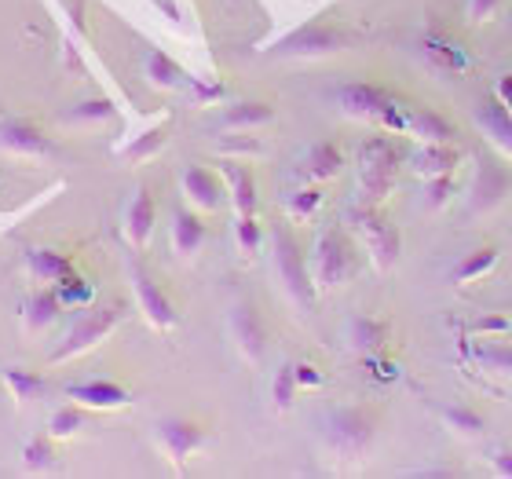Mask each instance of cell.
<instances>
[{
	"label": "cell",
	"mask_w": 512,
	"mask_h": 479,
	"mask_svg": "<svg viewBox=\"0 0 512 479\" xmlns=\"http://www.w3.org/2000/svg\"><path fill=\"white\" fill-rule=\"evenodd\" d=\"M55 289H59V297H63L66 308H88V304H92V293H96V289H92V282H88V278H81V275L63 278Z\"/></svg>",
	"instance_id": "obj_36"
},
{
	"label": "cell",
	"mask_w": 512,
	"mask_h": 479,
	"mask_svg": "<svg viewBox=\"0 0 512 479\" xmlns=\"http://www.w3.org/2000/svg\"><path fill=\"white\" fill-rule=\"evenodd\" d=\"M458 161H461L458 147H450V143H428L414 158V169L421 176H450V172L458 169Z\"/></svg>",
	"instance_id": "obj_23"
},
{
	"label": "cell",
	"mask_w": 512,
	"mask_h": 479,
	"mask_svg": "<svg viewBox=\"0 0 512 479\" xmlns=\"http://www.w3.org/2000/svg\"><path fill=\"white\" fill-rule=\"evenodd\" d=\"M26 267H30V275L37 282H48V286H59L63 278L74 275V256L63 253V249H26Z\"/></svg>",
	"instance_id": "obj_16"
},
{
	"label": "cell",
	"mask_w": 512,
	"mask_h": 479,
	"mask_svg": "<svg viewBox=\"0 0 512 479\" xmlns=\"http://www.w3.org/2000/svg\"><path fill=\"white\" fill-rule=\"evenodd\" d=\"M476 359H480L483 366H491V370L512 373V348L509 344H483V348H476Z\"/></svg>",
	"instance_id": "obj_38"
},
{
	"label": "cell",
	"mask_w": 512,
	"mask_h": 479,
	"mask_svg": "<svg viewBox=\"0 0 512 479\" xmlns=\"http://www.w3.org/2000/svg\"><path fill=\"white\" fill-rule=\"evenodd\" d=\"M512 180L509 172L498 165L494 158H480V169H476V183H472V213H483V209H494L509 194Z\"/></svg>",
	"instance_id": "obj_11"
},
{
	"label": "cell",
	"mask_w": 512,
	"mask_h": 479,
	"mask_svg": "<svg viewBox=\"0 0 512 479\" xmlns=\"http://www.w3.org/2000/svg\"><path fill=\"white\" fill-rule=\"evenodd\" d=\"M344 44H348V33L344 30H337L330 22H308V26L286 33L271 48V55H278V59H315V55L341 52Z\"/></svg>",
	"instance_id": "obj_4"
},
{
	"label": "cell",
	"mask_w": 512,
	"mask_h": 479,
	"mask_svg": "<svg viewBox=\"0 0 512 479\" xmlns=\"http://www.w3.org/2000/svg\"><path fill=\"white\" fill-rule=\"evenodd\" d=\"M447 421L454 428H458V432H469V436L483 428V417L476 414V410H469V406H450V410H447Z\"/></svg>",
	"instance_id": "obj_40"
},
{
	"label": "cell",
	"mask_w": 512,
	"mask_h": 479,
	"mask_svg": "<svg viewBox=\"0 0 512 479\" xmlns=\"http://www.w3.org/2000/svg\"><path fill=\"white\" fill-rule=\"evenodd\" d=\"M231 333H235L238 352L246 355L249 362H260L267 352V326L264 315L253 304H235L231 308Z\"/></svg>",
	"instance_id": "obj_9"
},
{
	"label": "cell",
	"mask_w": 512,
	"mask_h": 479,
	"mask_svg": "<svg viewBox=\"0 0 512 479\" xmlns=\"http://www.w3.org/2000/svg\"><path fill=\"white\" fill-rule=\"evenodd\" d=\"M154 224H158V205H154V194H150V187L139 183L136 194H132V202H128V209H125V231H128V238H132L136 249H143V245L150 242Z\"/></svg>",
	"instance_id": "obj_13"
},
{
	"label": "cell",
	"mask_w": 512,
	"mask_h": 479,
	"mask_svg": "<svg viewBox=\"0 0 512 479\" xmlns=\"http://www.w3.org/2000/svg\"><path fill=\"white\" fill-rule=\"evenodd\" d=\"M66 399L88 406V410H114L132 403V392L118 381H77L66 384Z\"/></svg>",
	"instance_id": "obj_12"
},
{
	"label": "cell",
	"mask_w": 512,
	"mask_h": 479,
	"mask_svg": "<svg viewBox=\"0 0 512 479\" xmlns=\"http://www.w3.org/2000/svg\"><path fill=\"white\" fill-rule=\"evenodd\" d=\"M121 315H125V304H121V300L85 308L81 311V319H77L74 326H70V333L63 337V344L52 352V362H66V359H74V355L88 352V348H96V344L118 326Z\"/></svg>",
	"instance_id": "obj_1"
},
{
	"label": "cell",
	"mask_w": 512,
	"mask_h": 479,
	"mask_svg": "<svg viewBox=\"0 0 512 479\" xmlns=\"http://www.w3.org/2000/svg\"><path fill=\"white\" fill-rule=\"evenodd\" d=\"M147 77H150V85L154 88H187L191 85V74H187L176 59H169L165 52H158V48L147 55Z\"/></svg>",
	"instance_id": "obj_24"
},
{
	"label": "cell",
	"mask_w": 512,
	"mask_h": 479,
	"mask_svg": "<svg viewBox=\"0 0 512 479\" xmlns=\"http://www.w3.org/2000/svg\"><path fill=\"white\" fill-rule=\"evenodd\" d=\"M498 99L512 110V77H502V81H498Z\"/></svg>",
	"instance_id": "obj_47"
},
{
	"label": "cell",
	"mask_w": 512,
	"mask_h": 479,
	"mask_svg": "<svg viewBox=\"0 0 512 479\" xmlns=\"http://www.w3.org/2000/svg\"><path fill=\"white\" fill-rule=\"evenodd\" d=\"M183 194L198 209H220L224 205V183H220V176L213 169H205V165H187L183 169Z\"/></svg>",
	"instance_id": "obj_15"
},
{
	"label": "cell",
	"mask_w": 512,
	"mask_h": 479,
	"mask_svg": "<svg viewBox=\"0 0 512 479\" xmlns=\"http://www.w3.org/2000/svg\"><path fill=\"white\" fill-rule=\"evenodd\" d=\"M322 202V191L319 187H308V191H297L293 198H289V213H293V220H308L315 209H319Z\"/></svg>",
	"instance_id": "obj_39"
},
{
	"label": "cell",
	"mask_w": 512,
	"mask_h": 479,
	"mask_svg": "<svg viewBox=\"0 0 512 479\" xmlns=\"http://www.w3.org/2000/svg\"><path fill=\"white\" fill-rule=\"evenodd\" d=\"M85 428V406L81 403H70V406H59L52 417H48V432L55 439H70L77 436Z\"/></svg>",
	"instance_id": "obj_33"
},
{
	"label": "cell",
	"mask_w": 512,
	"mask_h": 479,
	"mask_svg": "<svg viewBox=\"0 0 512 479\" xmlns=\"http://www.w3.org/2000/svg\"><path fill=\"white\" fill-rule=\"evenodd\" d=\"M275 118V107L264 103V99H242V103H231V107L220 114V125L231 128V132H242V128L267 125Z\"/></svg>",
	"instance_id": "obj_19"
},
{
	"label": "cell",
	"mask_w": 512,
	"mask_h": 479,
	"mask_svg": "<svg viewBox=\"0 0 512 479\" xmlns=\"http://www.w3.org/2000/svg\"><path fill=\"white\" fill-rule=\"evenodd\" d=\"M22 465L26 472H44L55 465V436L44 432V436H33L26 447H22Z\"/></svg>",
	"instance_id": "obj_29"
},
{
	"label": "cell",
	"mask_w": 512,
	"mask_h": 479,
	"mask_svg": "<svg viewBox=\"0 0 512 479\" xmlns=\"http://www.w3.org/2000/svg\"><path fill=\"white\" fill-rule=\"evenodd\" d=\"M304 169H308V176H315V180H333V176L344 169L341 147H337V143H315V147L308 150V158H304Z\"/></svg>",
	"instance_id": "obj_26"
},
{
	"label": "cell",
	"mask_w": 512,
	"mask_h": 479,
	"mask_svg": "<svg viewBox=\"0 0 512 479\" xmlns=\"http://www.w3.org/2000/svg\"><path fill=\"white\" fill-rule=\"evenodd\" d=\"M191 88H194V99H198V103H209V99L224 96V85H202V81H194V77H191Z\"/></svg>",
	"instance_id": "obj_43"
},
{
	"label": "cell",
	"mask_w": 512,
	"mask_h": 479,
	"mask_svg": "<svg viewBox=\"0 0 512 479\" xmlns=\"http://www.w3.org/2000/svg\"><path fill=\"white\" fill-rule=\"evenodd\" d=\"M158 439L161 447H165V454L176 465H183L205 443V428L187 421V417H165V421H158Z\"/></svg>",
	"instance_id": "obj_10"
},
{
	"label": "cell",
	"mask_w": 512,
	"mask_h": 479,
	"mask_svg": "<svg viewBox=\"0 0 512 479\" xmlns=\"http://www.w3.org/2000/svg\"><path fill=\"white\" fill-rule=\"evenodd\" d=\"M165 139H169V125H154V128H147L143 136L132 139L121 154H125L128 161H147V158H154L161 147H165Z\"/></svg>",
	"instance_id": "obj_32"
},
{
	"label": "cell",
	"mask_w": 512,
	"mask_h": 479,
	"mask_svg": "<svg viewBox=\"0 0 512 479\" xmlns=\"http://www.w3.org/2000/svg\"><path fill=\"white\" fill-rule=\"evenodd\" d=\"M271 253H275L278 278L286 282L289 297L308 308L311 300H315V286H311L308 260L300 253V242L293 238V231L286 224H275V231H271Z\"/></svg>",
	"instance_id": "obj_3"
},
{
	"label": "cell",
	"mask_w": 512,
	"mask_h": 479,
	"mask_svg": "<svg viewBox=\"0 0 512 479\" xmlns=\"http://www.w3.org/2000/svg\"><path fill=\"white\" fill-rule=\"evenodd\" d=\"M235 238H238V249H242V253H260L264 231H260V224H256V216H238Z\"/></svg>",
	"instance_id": "obj_37"
},
{
	"label": "cell",
	"mask_w": 512,
	"mask_h": 479,
	"mask_svg": "<svg viewBox=\"0 0 512 479\" xmlns=\"http://www.w3.org/2000/svg\"><path fill=\"white\" fill-rule=\"evenodd\" d=\"M494 264H498V249H494V245H483V249H472V253L454 267L450 278H454V282H472V278L487 275Z\"/></svg>",
	"instance_id": "obj_30"
},
{
	"label": "cell",
	"mask_w": 512,
	"mask_h": 479,
	"mask_svg": "<svg viewBox=\"0 0 512 479\" xmlns=\"http://www.w3.org/2000/svg\"><path fill=\"white\" fill-rule=\"evenodd\" d=\"M118 114L114 103L107 96H96V99H85V103H77V107L66 110V121H74V125H103Z\"/></svg>",
	"instance_id": "obj_31"
},
{
	"label": "cell",
	"mask_w": 512,
	"mask_h": 479,
	"mask_svg": "<svg viewBox=\"0 0 512 479\" xmlns=\"http://www.w3.org/2000/svg\"><path fill=\"white\" fill-rule=\"evenodd\" d=\"M297 384H300V388H319L322 373L315 370V366H308V362H300V366H297Z\"/></svg>",
	"instance_id": "obj_42"
},
{
	"label": "cell",
	"mask_w": 512,
	"mask_h": 479,
	"mask_svg": "<svg viewBox=\"0 0 512 479\" xmlns=\"http://www.w3.org/2000/svg\"><path fill=\"white\" fill-rule=\"evenodd\" d=\"M297 362H282L275 373V381H271V403L278 406V410H289L293 406V399H297Z\"/></svg>",
	"instance_id": "obj_34"
},
{
	"label": "cell",
	"mask_w": 512,
	"mask_h": 479,
	"mask_svg": "<svg viewBox=\"0 0 512 479\" xmlns=\"http://www.w3.org/2000/svg\"><path fill=\"white\" fill-rule=\"evenodd\" d=\"M205 242V224L202 216L187 213V209H176L172 213V245L180 256H194Z\"/></svg>",
	"instance_id": "obj_20"
},
{
	"label": "cell",
	"mask_w": 512,
	"mask_h": 479,
	"mask_svg": "<svg viewBox=\"0 0 512 479\" xmlns=\"http://www.w3.org/2000/svg\"><path fill=\"white\" fill-rule=\"evenodd\" d=\"M359 227H363L366 242H370V249H374L377 264L392 267L395 256H399V231H395L388 220H381V216H374V213L359 216Z\"/></svg>",
	"instance_id": "obj_17"
},
{
	"label": "cell",
	"mask_w": 512,
	"mask_h": 479,
	"mask_svg": "<svg viewBox=\"0 0 512 479\" xmlns=\"http://www.w3.org/2000/svg\"><path fill=\"white\" fill-rule=\"evenodd\" d=\"M63 297H59V289L55 286H48L44 282L37 293H30V300H26V330L30 333H37V330H44V326H52L59 315H63Z\"/></svg>",
	"instance_id": "obj_18"
},
{
	"label": "cell",
	"mask_w": 512,
	"mask_h": 479,
	"mask_svg": "<svg viewBox=\"0 0 512 479\" xmlns=\"http://www.w3.org/2000/svg\"><path fill=\"white\" fill-rule=\"evenodd\" d=\"M425 55L439 66V70H465V55H461V48L454 41H447V37H439V33H428L425 37Z\"/></svg>",
	"instance_id": "obj_28"
},
{
	"label": "cell",
	"mask_w": 512,
	"mask_h": 479,
	"mask_svg": "<svg viewBox=\"0 0 512 479\" xmlns=\"http://www.w3.org/2000/svg\"><path fill=\"white\" fill-rule=\"evenodd\" d=\"M224 147L227 150H256V139H224Z\"/></svg>",
	"instance_id": "obj_48"
},
{
	"label": "cell",
	"mask_w": 512,
	"mask_h": 479,
	"mask_svg": "<svg viewBox=\"0 0 512 479\" xmlns=\"http://www.w3.org/2000/svg\"><path fill=\"white\" fill-rule=\"evenodd\" d=\"M494 4H498V0H472V4H469V15H472V19H483V15H487V11H491Z\"/></svg>",
	"instance_id": "obj_46"
},
{
	"label": "cell",
	"mask_w": 512,
	"mask_h": 479,
	"mask_svg": "<svg viewBox=\"0 0 512 479\" xmlns=\"http://www.w3.org/2000/svg\"><path fill=\"white\" fill-rule=\"evenodd\" d=\"M132 286H136V297H139V308L147 311V319L158 326V330H172L176 322H180V315H176V308H172L169 293L158 286V278L150 275L147 267L139 264V260H132Z\"/></svg>",
	"instance_id": "obj_8"
},
{
	"label": "cell",
	"mask_w": 512,
	"mask_h": 479,
	"mask_svg": "<svg viewBox=\"0 0 512 479\" xmlns=\"http://www.w3.org/2000/svg\"><path fill=\"white\" fill-rule=\"evenodd\" d=\"M4 381H8V388L15 392L19 403H30V399L48 392V377L37 370H22V366H8V370H4Z\"/></svg>",
	"instance_id": "obj_27"
},
{
	"label": "cell",
	"mask_w": 512,
	"mask_h": 479,
	"mask_svg": "<svg viewBox=\"0 0 512 479\" xmlns=\"http://www.w3.org/2000/svg\"><path fill=\"white\" fill-rule=\"evenodd\" d=\"M399 158H403V154H399V147H395V139H388V136L366 139L363 150H359V183H363V198L381 202L384 194L392 191Z\"/></svg>",
	"instance_id": "obj_2"
},
{
	"label": "cell",
	"mask_w": 512,
	"mask_h": 479,
	"mask_svg": "<svg viewBox=\"0 0 512 479\" xmlns=\"http://www.w3.org/2000/svg\"><path fill=\"white\" fill-rule=\"evenodd\" d=\"M224 176H227V183H231V202H235V213L238 216H256V180H253V172H249L246 165L227 161Z\"/></svg>",
	"instance_id": "obj_21"
},
{
	"label": "cell",
	"mask_w": 512,
	"mask_h": 479,
	"mask_svg": "<svg viewBox=\"0 0 512 479\" xmlns=\"http://www.w3.org/2000/svg\"><path fill=\"white\" fill-rule=\"evenodd\" d=\"M326 436H330V443L341 450V454L355 458V454H363V450L370 447V439H374V417L366 414V410H359V406H341V410H333V414L326 417Z\"/></svg>",
	"instance_id": "obj_5"
},
{
	"label": "cell",
	"mask_w": 512,
	"mask_h": 479,
	"mask_svg": "<svg viewBox=\"0 0 512 479\" xmlns=\"http://www.w3.org/2000/svg\"><path fill=\"white\" fill-rule=\"evenodd\" d=\"M450 194H454V180H450V176H428L425 202L432 205V209H439V205L447 202Z\"/></svg>",
	"instance_id": "obj_41"
},
{
	"label": "cell",
	"mask_w": 512,
	"mask_h": 479,
	"mask_svg": "<svg viewBox=\"0 0 512 479\" xmlns=\"http://www.w3.org/2000/svg\"><path fill=\"white\" fill-rule=\"evenodd\" d=\"M476 121L483 125L487 136H494L505 150H512V110L505 107L502 99H487V103H480Z\"/></svg>",
	"instance_id": "obj_22"
},
{
	"label": "cell",
	"mask_w": 512,
	"mask_h": 479,
	"mask_svg": "<svg viewBox=\"0 0 512 479\" xmlns=\"http://www.w3.org/2000/svg\"><path fill=\"white\" fill-rule=\"evenodd\" d=\"M0 150L19 158H48L55 154L52 136L30 118H4L0 121Z\"/></svg>",
	"instance_id": "obj_6"
},
{
	"label": "cell",
	"mask_w": 512,
	"mask_h": 479,
	"mask_svg": "<svg viewBox=\"0 0 512 479\" xmlns=\"http://www.w3.org/2000/svg\"><path fill=\"white\" fill-rule=\"evenodd\" d=\"M352 264H348V245L341 242V235H322L319 238V253H315V278L322 286H341L348 278Z\"/></svg>",
	"instance_id": "obj_14"
},
{
	"label": "cell",
	"mask_w": 512,
	"mask_h": 479,
	"mask_svg": "<svg viewBox=\"0 0 512 479\" xmlns=\"http://www.w3.org/2000/svg\"><path fill=\"white\" fill-rule=\"evenodd\" d=\"M384 337H388V326L377 319H355L352 326V341L359 352H374V348H381Z\"/></svg>",
	"instance_id": "obj_35"
},
{
	"label": "cell",
	"mask_w": 512,
	"mask_h": 479,
	"mask_svg": "<svg viewBox=\"0 0 512 479\" xmlns=\"http://www.w3.org/2000/svg\"><path fill=\"white\" fill-rule=\"evenodd\" d=\"M337 99H341V107L348 110V114H355V118H374L377 125H381L388 114L399 110L392 92L381 85H370V81H352V85H344L341 92H337Z\"/></svg>",
	"instance_id": "obj_7"
},
{
	"label": "cell",
	"mask_w": 512,
	"mask_h": 479,
	"mask_svg": "<svg viewBox=\"0 0 512 479\" xmlns=\"http://www.w3.org/2000/svg\"><path fill=\"white\" fill-rule=\"evenodd\" d=\"M505 330H509V319H502V315H491V319L476 322V333H505Z\"/></svg>",
	"instance_id": "obj_44"
},
{
	"label": "cell",
	"mask_w": 512,
	"mask_h": 479,
	"mask_svg": "<svg viewBox=\"0 0 512 479\" xmlns=\"http://www.w3.org/2000/svg\"><path fill=\"white\" fill-rule=\"evenodd\" d=\"M494 469L502 476H512V450H494Z\"/></svg>",
	"instance_id": "obj_45"
},
{
	"label": "cell",
	"mask_w": 512,
	"mask_h": 479,
	"mask_svg": "<svg viewBox=\"0 0 512 479\" xmlns=\"http://www.w3.org/2000/svg\"><path fill=\"white\" fill-rule=\"evenodd\" d=\"M410 132L421 136V139H428V143H450V139L458 136L454 125H450V121L432 107L410 110Z\"/></svg>",
	"instance_id": "obj_25"
}]
</instances>
